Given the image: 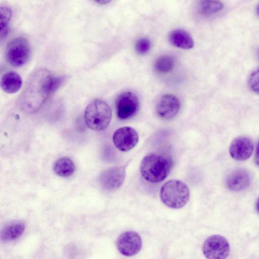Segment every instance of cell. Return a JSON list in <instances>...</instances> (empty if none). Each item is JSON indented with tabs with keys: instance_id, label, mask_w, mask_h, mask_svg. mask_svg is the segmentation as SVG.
<instances>
[{
	"instance_id": "obj_4",
	"label": "cell",
	"mask_w": 259,
	"mask_h": 259,
	"mask_svg": "<svg viewBox=\"0 0 259 259\" xmlns=\"http://www.w3.org/2000/svg\"><path fill=\"white\" fill-rule=\"evenodd\" d=\"M190 192L184 182L172 180L165 183L160 190V198L163 203L171 208H180L187 203Z\"/></svg>"
},
{
	"instance_id": "obj_15",
	"label": "cell",
	"mask_w": 259,
	"mask_h": 259,
	"mask_svg": "<svg viewBox=\"0 0 259 259\" xmlns=\"http://www.w3.org/2000/svg\"><path fill=\"white\" fill-rule=\"evenodd\" d=\"M25 224L20 221H13L8 223L2 229L1 240L9 241L18 238L25 230Z\"/></svg>"
},
{
	"instance_id": "obj_23",
	"label": "cell",
	"mask_w": 259,
	"mask_h": 259,
	"mask_svg": "<svg viewBox=\"0 0 259 259\" xmlns=\"http://www.w3.org/2000/svg\"><path fill=\"white\" fill-rule=\"evenodd\" d=\"M255 160L256 164L259 166V142L256 149Z\"/></svg>"
},
{
	"instance_id": "obj_5",
	"label": "cell",
	"mask_w": 259,
	"mask_h": 259,
	"mask_svg": "<svg viewBox=\"0 0 259 259\" xmlns=\"http://www.w3.org/2000/svg\"><path fill=\"white\" fill-rule=\"evenodd\" d=\"M30 54L29 42L24 37H17L11 40L6 50L7 62L16 67L25 64L28 61Z\"/></svg>"
},
{
	"instance_id": "obj_24",
	"label": "cell",
	"mask_w": 259,
	"mask_h": 259,
	"mask_svg": "<svg viewBox=\"0 0 259 259\" xmlns=\"http://www.w3.org/2000/svg\"><path fill=\"white\" fill-rule=\"evenodd\" d=\"M94 2H95L97 3H98L99 4L104 5L109 3L112 0H93Z\"/></svg>"
},
{
	"instance_id": "obj_14",
	"label": "cell",
	"mask_w": 259,
	"mask_h": 259,
	"mask_svg": "<svg viewBox=\"0 0 259 259\" xmlns=\"http://www.w3.org/2000/svg\"><path fill=\"white\" fill-rule=\"evenodd\" d=\"M169 42L174 46L188 50L194 47V42L190 34L183 29H175L168 35Z\"/></svg>"
},
{
	"instance_id": "obj_27",
	"label": "cell",
	"mask_w": 259,
	"mask_h": 259,
	"mask_svg": "<svg viewBox=\"0 0 259 259\" xmlns=\"http://www.w3.org/2000/svg\"><path fill=\"white\" fill-rule=\"evenodd\" d=\"M258 54H259V52H258Z\"/></svg>"
},
{
	"instance_id": "obj_10",
	"label": "cell",
	"mask_w": 259,
	"mask_h": 259,
	"mask_svg": "<svg viewBox=\"0 0 259 259\" xmlns=\"http://www.w3.org/2000/svg\"><path fill=\"white\" fill-rule=\"evenodd\" d=\"M139 136L132 127L124 126L118 128L114 133L113 141L115 146L121 151H128L138 143Z\"/></svg>"
},
{
	"instance_id": "obj_13",
	"label": "cell",
	"mask_w": 259,
	"mask_h": 259,
	"mask_svg": "<svg viewBox=\"0 0 259 259\" xmlns=\"http://www.w3.org/2000/svg\"><path fill=\"white\" fill-rule=\"evenodd\" d=\"M250 183V176L243 169H237L231 172L226 180L228 188L234 192H239L247 188Z\"/></svg>"
},
{
	"instance_id": "obj_17",
	"label": "cell",
	"mask_w": 259,
	"mask_h": 259,
	"mask_svg": "<svg viewBox=\"0 0 259 259\" xmlns=\"http://www.w3.org/2000/svg\"><path fill=\"white\" fill-rule=\"evenodd\" d=\"M53 169L57 175L62 177H67L73 174L75 170V165L69 158L62 157L55 162Z\"/></svg>"
},
{
	"instance_id": "obj_11",
	"label": "cell",
	"mask_w": 259,
	"mask_h": 259,
	"mask_svg": "<svg viewBox=\"0 0 259 259\" xmlns=\"http://www.w3.org/2000/svg\"><path fill=\"white\" fill-rule=\"evenodd\" d=\"M180 108V103L177 97L171 94H165L157 101L155 109L159 117L170 119L178 114Z\"/></svg>"
},
{
	"instance_id": "obj_2",
	"label": "cell",
	"mask_w": 259,
	"mask_h": 259,
	"mask_svg": "<svg viewBox=\"0 0 259 259\" xmlns=\"http://www.w3.org/2000/svg\"><path fill=\"white\" fill-rule=\"evenodd\" d=\"M171 162L167 158L156 153L146 156L140 164L143 177L149 182L158 183L167 176L171 168Z\"/></svg>"
},
{
	"instance_id": "obj_3",
	"label": "cell",
	"mask_w": 259,
	"mask_h": 259,
	"mask_svg": "<svg viewBox=\"0 0 259 259\" xmlns=\"http://www.w3.org/2000/svg\"><path fill=\"white\" fill-rule=\"evenodd\" d=\"M112 116L111 110L104 100L96 99L87 107L84 121L87 125L95 131H102L107 127Z\"/></svg>"
},
{
	"instance_id": "obj_18",
	"label": "cell",
	"mask_w": 259,
	"mask_h": 259,
	"mask_svg": "<svg viewBox=\"0 0 259 259\" xmlns=\"http://www.w3.org/2000/svg\"><path fill=\"white\" fill-rule=\"evenodd\" d=\"M223 8V3L219 0H200L198 9L204 16H210L220 11Z\"/></svg>"
},
{
	"instance_id": "obj_7",
	"label": "cell",
	"mask_w": 259,
	"mask_h": 259,
	"mask_svg": "<svg viewBox=\"0 0 259 259\" xmlns=\"http://www.w3.org/2000/svg\"><path fill=\"white\" fill-rule=\"evenodd\" d=\"M115 108L116 114L119 118L129 119L134 116L139 110L138 98L133 92H123L117 98Z\"/></svg>"
},
{
	"instance_id": "obj_1",
	"label": "cell",
	"mask_w": 259,
	"mask_h": 259,
	"mask_svg": "<svg viewBox=\"0 0 259 259\" xmlns=\"http://www.w3.org/2000/svg\"><path fill=\"white\" fill-rule=\"evenodd\" d=\"M64 78L53 75L45 69L36 70L30 77L20 100L21 108L27 112L38 110L63 82Z\"/></svg>"
},
{
	"instance_id": "obj_9",
	"label": "cell",
	"mask_w": 259,
	"mask_h": 259,
	"mask_svg": "<svg viewBox=\"0 0 259 259\" xmlns=\"http://www.w3.org/2000/svg\"><path fill=\"white\" fill-rule=\"evenodd\" d=\"M116 245L118 251L125 256H132L141 249L142 241L140 235L135 231H126L117 238Z\"/></svg>"
},
{
	"instance_id": "obj_12",
	"label": "cell",
	"mask_w": 259,
	"mask_h": 259,
	"mask_svg": "<svg viewBox=\"0 0 259 259\" xmlns=\"http://www.w3.org/2000/svg\"><path fill=\"white\" fill-rule=\"evenodd\" d=\"M252 141L246 137H239L231 142L229 147V153L232 158L238 161L247 159L253 150Z\"/></svg>"
},
{
	"instance_id": "obj_20",
	"label": "cell",
	"mask_w": 259,
	"mask_h": 259,
	"mask_svg": "<svg viewBox=\"0 0 259 259\" xmlns=\"http://www.w3.org/2000/svg\"><path fill=\"white\" fill-rule=\"evenodd\" d=\"M248 84L253 92L259 94V67L250 73L248 78Z\"/></svg>"
},
{
	"instance_id": "obj_8",
	"label": "cell",
	"mask_w": 259,
	"mask_h": 259,
	"mask_svg": "<svg viewBox=\"0 0 259 259\" xmlns=\"http://www.w3.org/2000/svg\"><path fill=\"white\" fill-rule=\"evenodd\" d=\"M127 165V164H125L121 166L113 167L101 172L98 177L101 186L108 191L118 189L125 179Z\"/></svg>"
},
{
	"instance_id": "obj_6",
	"label": "cell",
	"mask_w": 259,
	"mask_h": 259,
	"mask_svg": "<svg viewBox=\"0 0 259 259\" xmlns=\"http://www.w3.org/2000/svg\"><path fill=\"white\" fill-rule=\"evenodd\" d=\"M202 250L204 256L207 258L223 259L228 256L230 247L225 237L220 235H213L205 240Z\"/></svg>"
},
{
	"instance_id": "obj_19",
	"label": "cell",
	"mask_w": 259,
	"mask_h": 259,
	"mask_svg": "<svg viewBox=\"0 0 259 259\" xmlns=\"http://www.w3.org/2000/svg\"><path fill=\"white\" fill-rule=\"evenodd\" d=\"M175 65V59L170 56L164 55L156 59L154 68L160 73H166L170 71Z\"/></svg>"
},
{
	"instance_id": "obj_16",
	"label": "cell",
	"mask_w": 259,
	"mask_h": 259,
	"mask_svg": "<svg viewBox=\"0 0 259 259\" xmlns=\"http://www.w3.org/2000/svg\"><path fill=\"white\" fill-rule=\"evenodd\" d=\"M22 85L21 76L16 72H9L5 73L1 80V87L2 90L9 94H13L18 92Z\"/></svg>"
},
{
	"instance_id": "obj_21",
	"label": "cell",
	"mask_w": 259,
	"mask_h": 259,
	"mask_svg": "<svg viewBox=\"0 0 259 259\" xmlns=\"http://www.w3.org/2000/svg\"><path fill=\"white\" fill-rule=\"evenodd\" d=\"M1 19V36L3 33L6 32L8 22L11 17V10L7 7H2L0 10Z\"/></svg>"
},
{
	"instance_id": "obj_26",
	"label": "cell",
	"mask_w": 259,
	"mask_h": 259,
	"mask_svg": "<svg viewBox=\"0 0 259 259\" xmlns=\"http://www.w3.org/2000/svg\"><path fill=\"white\" fill-rule=\"evenodd\" d=\"M256 13H257V15L259 16V4L257 6V8H256Z\"/></svg>"
},
{
	"instance_id": "obj_22",
	"label": "cell",
	"mask_w": 259,
	"mask_h": 259,
	"mask_svg": "<svg viewBox=\"0 0 259 259\" xmlns=\"http://www.w3.org/2000/svg\"><path fill=\"white\" fill-rule=\"evenodd\" d=\"M151 45V42L148 38H139L136 43V51L140 55H144L149 51Z\"/></svg>"
},
{
	"instance_id": "obj_25",
	"label": "cell",
	"mask_w": 259,
	"mask_h": 259,
	"mask_svg": "<svg viewBox=\"0 0 259 259\" xmlns=\"http://www.w3.org/2000/svg\"><path fill=\"white\" fill-rule=\"evenodd\" d=\"M256 209L258 212H259V198L257 200V203H256Z\"/></svg>"
}]
</instances>
